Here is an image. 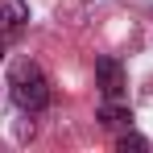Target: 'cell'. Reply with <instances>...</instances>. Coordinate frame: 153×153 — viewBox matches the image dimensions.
I'll list each match as a JSON object with an SVG mask.
<instances>
[{
    "instance_id": "1",
    "label": "cell",
    "mask_w": 153,
    "mask_h": 153,
    "mask_svg": "<svg viewBox=\"0 0 153 153\" xmlns=\"http://www.w3.org/2000/svg\"><path fill=\"white\" fill-rule=\"evenodd\" d=\"M8 95H13V103L21 112H46L50 108V79H46V71L37 62L21 58L13 66V75H8Z\"/></svg>"
},
{
    "instance_id": "4",
    "label": "cell",
    "mask_w": 153,
    "mask_h": 153,
    "mask_svg": "<svg viewBox=\"0 0 153 153\" xmlns=\"http://www.w3.org/2000/svg\"><path fill=\"white\" fill-rule=\"evenodd\" d=\"M100 124L112 128V132H120V128L132 124V108H128V103H120V100H103V108H100Z\"/></svg>"
},
{
    "instance_id": "2",
    "label": "cell",
    "mask_w": 153,
    "mask_h": 153,
    "mask_svg": "<svg viewBox=\"0 0 153 153\" xmlns=\"http://www.w3.org/2000/svg\"><path fill=\"white\" fill-rule=\"evenodd\" d=\"M25 21H29V8H25V0H0V42H4V46L21 37Z\"/></svg>"
},
{
    "instance_id": "6",
    "label": "cell",
    "mask_w": 153,
    "mask_h": 153,
    "mask_svg": "<svg viewBox=\"0 0 153 153\" xmlns=\"http://www.w3.org/2000/svg\"><path fill=\"white\" fill-rule=\"evenodd\" d=\"M0 58H4V42H0Z\"/></svg>"
},
{
    "instance_id": "5",
    "label": "cell",
    "mask_w": 153,
    "mask_h": 153,
    "mask_svg": "<svg viewBox=\"0 0 153 153\" xmlns=\"http://www.w3.org/2000/svg\"><path fill=\"white\" fill-rule=\"evenodd\" d=\"M116 149H120V153H128V149L145 153V149H149V141H145L141 132H120V137H116Z\"/></svg>"
},
{
    "instance_id": "3",
    "label": "cell",
    "mask_w": 153,
    "mask_h": 153,
    "mask_svg": "<svg viewBox=\"0 0 153 153\" xmlns=\"http://www.w3.org/2000/svg\"><path fill=\"white\" fill-rule=\"evenodd\" d=\"M95 87L103 91V100H120L124 95V66L116 58H100L95 62Z\"/></svg>"
}]
</instances>
